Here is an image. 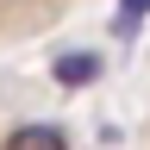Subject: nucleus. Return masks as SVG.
Returning <instances> with one entry per match:
<instances>
[{"label": "nucleus", "mask_w": 150, "mask_h": 150, "mask_svg": "<svg viewBox=\"0 0 150 150\" xmlns=\"http://www.w3.org/2000/svg\"><path fill=\"white\" fill-rule=\"evenodd\" d=\"M100 75H106V56H100V50H63V56L50 63V81L69 88V94H75V88H94Z\"/></svg>", "instance_id": "obj_1"}, {"label": "nucleus", "mask_w": 150, "mask_h": 150, "mask_svg": "<svg viewBox=\"0 0 150 150\" xmlns=\"http://www.w3.org/2000/svg\"><path fill=\"white\" fill-rule=\"evenodd\" d=\"M0 150H69V131L56 125V119H31V125L6 131V144H0Z\"/></svg>", "instance_id": "obj_2"}, {"label": "nucleus", "mask_w": 150, "mask_h": 150, "mask_svg": "<svg viewBox=\"0 0 150 150\" xmlns=\"http://www.w3.org/2000/svg\"><path fill=\"white\" fill-rule=\"evenodd\" d=\"M144 19H150V0H119V13H112V31H119V38H131Z\"/></svg>", "instance_id": "obj_3"}]
</instances>
